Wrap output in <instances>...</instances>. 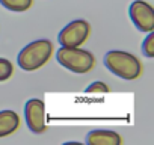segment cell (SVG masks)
Wrapping results in <instances>:
<instances>
[{"mask_svg":"<svg viewBox=\"0 0 154 145\" xmlns=\"http://www.w3.org/2000/svg\"><path fill=\"white\" fill-rule=\"evenodd\" d=\"M104 66L124 80H136L142 74L140 60L127 51L110 50L104 54Z\"/></svg>","mask_w":154,"mask_h":145,"instance_id":"1","label":"cell"},{"mask_svg":"<svg viewBox=\"0 0 154 145\" xmlns=\"http://www.w3.org/2000/svg\"><path fill=\"white\" fill-rule=\"evenodd\" d=\"M53 53V44L48 39H36L27 44L17 56V62L24 71H36L44 66Z\"/></svg>","mask_w":154,"mask_h":145,"instance_id":"2","label":"cell"},{"mask_svg":"<svg viewBox=\"0 0 154 145\" xmlns=\"http://www.w3.org/2000/svg\"><path fill=\"white\" fill-rule=\"evenodd\" d=\"M56 60L66 69L75 74H85L89 72L95 65V57L91 51L79 48V47H63L57 48Z\"/></svg>","mask_w":154,"mask_h":145,"instance_id":"3","label":"cell"},{"mask_svg":"<svg viewBox=\"0 0 154 145\" xmlns=\"http://www.w3.org/2000/svg\"><path fill=\"white\" fill-rule=\"evenodd\" d=\"M91 26L85 20H74L68 23L57 36V41L63 47H80L89 36Z\"/></svg>","mask_w":154,"mask_h":145,"instance_id":"4","label":"cell"},{"mask_svg":"<svg viewBox=\"0 0 154 145\" xmlns=\"http://www.w3.org/2000/svg\"><path fill=\"white\" fill-rule=\"evenodd\" d=\"M128 17L142 33L154 30V8L143 0H134L130 3Z\"/></svg>","mask_w":154,"mask_h":145,"instance_id":"5","label":"cell"},{"mask_svg":"<svg viewBox=\"0 0 154 145\" xmlns=\"http://www.w3.org/2000/svg\"><path fill=\"white\" fill-rule=\"evenodd\" d=\"M24 119L32 133H44L47 130L45 124V104L39 98H32L24 106Z\"/></svg>","mask_w":154,"mask_h":145,"instance_id":"6","label":"cell"},{"mask_svg":"<svg viewBox=\"0 0 154 145\" xmlns=\"http://www.w3.org/2000/svg\"><path fill=\"white\" fill-rule=\"evenodd\" d=\"M88 145H121L122 139L118 133L110 130H92L86 136Z\"/></svg>","mask_w":154,"mask_h":145,"instance_id":"7","label":"cell"},{"mask_svg":"<svg viewBox=\"0 0 154 145\" xmlns=\"http://www.w3.org/2000/svg\"><path fill=\"white\" fill-rule=\"evenodd\" d=\"M20 127V116L14 110H0V137L15 133Z\"/></svg>","mask_w":154,"mask_h":145,"instance_id":"8","label":"cell"},{"mask_svg":"<svg viewBox=\"0 0 154 145\" xmlns=\"http://www.w3.org/2000/svg\"><path fill=\"white\" fill-rule=\"evenodd\" d=\"M33 0H0V5L12 12H26L30 9Z\"/></svg>","mask_w":154,"mask_h":145,"instance_id":"9","label":"cell"},{"mask_svg":"<svg viewBox=\"0 0 154 145\" xmlns=\"http://www.w3.org/2000/svg\"><path fill=\"white\" fill-rule=\"evenodd\" d=\"M142 54L148 59L154 57V32H146V36L142 42Z\"/></svg>","mask_w":154,"mask_h":145,"instance_id":"10","label":"cell"},{"mask_svg":"<svg viewBox=\"0 0 154 145\" xmlns=\"http://www.w3.org/2000/svg\"><path fill=\"white\" fill-rule=\"evenodd\" d=\"M12 72H14V66H12L11 60L0 57V82L8 80L12 76Z\"/></svg>","mask_w":154,"mask_h":145,"instance_id":"11","label":"cell"},{"mask_svg":"<svg viewBox=\"0 0 154 145\" xmlns=\"http://www.w3.org/2000/svg\"><path fill=\"white\" fill-rule=\"evenodd\" d=\"M86 94H106L109 92V86L104 83V82H92L86 89H85Z\"/></svg>","mask_w":154,"mask_h":145,"instance_id":"12","label":"cell"}]
</instances>
